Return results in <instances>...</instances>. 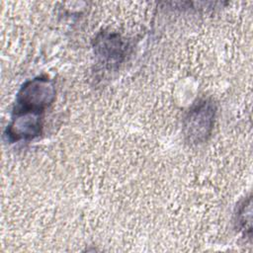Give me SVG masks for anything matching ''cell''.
Returning <instances> with one entry per match:
<instances>
[{
    "instance_id": "277c9868",
    "label": "cell",
    "mask_w": 253,
    "mask_h": 253,
    "mask_svg": "<svg viewBox=\"0 0 253 253\" xmlns=\"http://www.w3.org/2000/svg\"><path fill=\"white\" fill-rule=\"evenodd\" d=\"M126 50V42L118 34L102 33L95 40V52L107 64L122 62Z\"/></svg>"
},
{
    "instance_id": "5b68a950",
    "label": "cell",
    "mask_w": 253,
    "mask_h": 253,
    "mask_svg": "<svg viewBox=\"0 0 253 253\" xmlns=\"http://www.w3.org/2000/svg\"><path fill=\"white\" fill-rule=\"evenodd\" d=\"M251 198H248L247 200H244L242 205L239 207L237 211V223L238 227L241 228L244 231H248V233H251Z\"/></svg>"
},
{
    "instance_id": "7a4b0ae2",
    "label": "cell",
    "mask_w": 253,
    "mask_h": 253,
    "mask_svg": "<svg viewBox=\"0 0 253 253\" xmlns=\"http://www.w3.org/2000/svg\"><path fill=\"white\" fill-rule=\"evenodd\" d=\"M216 108L211 100H202L187 114L184 134L189 142L201 143L211 135L214 125Z\"/></svg>"
},
{
    "instance_id": "6da1fadb",
    "label": "cell",
    "mask_w": 253,
    "mask_h": 253,
    "mask_svg": "<svg viewBox=\"0 0 253 253\" xmlns=\"http://www.w3.org/2000/svg\"><path fill=\"white\" fill-rule=\"evenodd\" d=\"M55 99L54 82L47 76L26 81L16 96L14 111L43 113Z\"/></svg>"
},
{
    "instance_id": "3957f363",
    "label": "cell",
    "mask_w": 253,
    "mask_h": 253,
    "mask_svg": "<svg viewBox=\"0 0 253 253\" xmlns=\"http://www.w3.org/2000/svg\"><path fill=\"white\" fill-rule=\"evenodd\" d=\"M42 114L36 112L14 111L13 117L5 130L8 141L32 140L42 134Z\"/></svg>"
}]
</instances>
